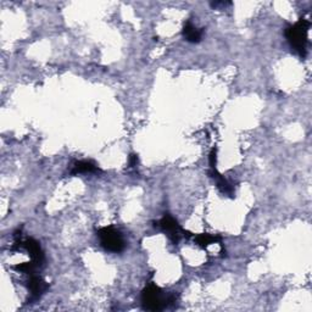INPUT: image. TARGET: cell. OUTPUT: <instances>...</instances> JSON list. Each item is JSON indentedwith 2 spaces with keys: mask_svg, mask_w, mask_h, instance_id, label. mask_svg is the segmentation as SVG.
<instances>
[{
  "mask_svg": "<svg viewBox=\"0 0 312 312\" xmlns=\"http://www.w3.org/2000/svg\"><path fill=\"white\" fill-rule=\"evenodd\" d=\"M176 300H177V295H164V292L155 284H150L142 292V304L145 310L161 311L176 303Z\"/></svg>",
  "mask_w": 312,
  "mask_h": 312,
  "instance_id": "obj_1",
  "label": "cell"
},
{
  "mask_svg": "<svg viewBox=\"0 0 312 312\" xmlns=\"http://www.w3.org/2000/svg\"><path fill=\"white\" fill-rule=\"evenodd\" d=\"M309 28H310V22L306 18H300L294 26H289L286 29V37L291 43L292 48L303 57H305L308 50L306 48H308Z\"/></svg>",
  "mask_w": 312,
  "mask_h": 312,
  "instance_id": "obj_2",
  "label": "cell"
},
{
  "mask_svg": "<svg viewBox=\"0 0 312 312\" xmlns=\"http://www.w3.org/2000/svg\"><path fill=\"white\" fill-rule=\"evenodd\" d=\"M98 237L100 239L101 247L111 253H121L125 249V240L120 232L114 227H104L98 231Z\"/></svg>",
  "mask_w": 312,
  "mask_h": 312,
  "instance_id": "obj_3",
  "label": "cell"
},
{
  "mask_svg": "<svg viewBox=\"0 0 312 312\" xmlns=\"http://www.w3.org/2000/svg\"><path fill=\"white\" fill-rule=\"evenodd\" d=\"M157 226H159L162 231L166 232L168 238L172 240L175 244H177V243L179 242V239H181L183 236L187 237V238H189L190 237L189 232L184 231V229L178 225L177 221L173 219V217H171L170 215H165V216L159 221Z\"/></svg>",
  "mask_w": 312,
  "mask_h": 312,
  "instance_id": "obj_4",
  "label": "cell"
},
{
  "mask_svg": "<svg viewBox=\"0 0 312 312\" xmlns=\"http://www.w3.org/2000/svg\"><path fill=\"white\" fill-rule=\"evenodd\" d=\"M16 244H17V247L24 248V249L28 251L32 261H34L35 264H38L39 266H42L43 262H44V254H43L42 249H40L39 243H38L37 240H34L32 238L26 239L24 242H20V240H17V242H16Z\"/></svg>",
  "mask_w": 312,
  "mask_h": 312,
  "instance_id": "obj_5",
  "label": "cell"
},
{
  "mask_svg": "<svg viewBox=\"0 0 312 312\" xmlns=\"http://www.w3.org/2000/svg\"><path fill=\"white\" fill-rule=\"evenodd\" d=\"M209 175L211 176L215 181H216V186L221 190V193H223V194H226V195H229L231 198L234 197V189H233V187H232V184L229 183L227 179L223 177L221 173H219V171H217L216 168H210Z\"/></svg>",
  "mask_w": 312,
  "mask_h": 312,
  "instance_id": "obj_6",
  "label": "cell"
},
{
  "mask_svg": "<svg viewBox=\"0 0 312 312\" xmlns=\"http://www.w3.org/2000/svg\"><path fill=\"white\" fill-rule=\"evenodd\" d=\"M28 289L31 291L33 297L39 298L40 295L48 289V284H46L39 276H35L34 273H33L28 281Z\"/></svg>",
  "mask_w": 312,
  "mask_h": 312,
  "instance_id": "obj_7",
  "label": "cell"
},
{
  "mask_svg": "<svg viewBox=\"0 0 312 312\" xmlns=\"http://www.w3.org/2000/svg\"><path fill=\"white\" fill-rule=\"evenodd\" d=\"M183 35L184 38L190 43H199L203 37V31L197 28L192 22L188 21L187 23H184L183 27Z\"/></svg>",
  "mask_w": 312,
  "mask_h": 312,
  "instance_id": "obj_8",
  "label": "cell"
},
{
  "mask_svg": "<svg viewBox=\"0 0 312 312\" xmlns=\"http://www.w3.org/2000/svg\"><path fill=\"white\" fill-rule=\"evenodd\" d=\"M99 167L92 161H78L74 164L72 175H77V173H87V172H99Z\"/></svg>",
  "mask_w": 312,
  "mask_h": 312,
  "instance_id": "obj_9",
  "label": "cell"
},
{
  "mask_svg": "<svg viewBox=\"0 0 312 312\" xmlns=\"http://www.w3.org/2000/svg\"><path fill=\"white\" fill-rule=\"evenodd\" d=\"M194 242H195V244L199 245V247L206 248V247H209L210 244H212V243L221 242V237L203 233V234H198V236L194 238Z\"/></svg>",
  "mask_w": 312,
  "mask_h": 312,
  "instance_id": "obj_10",
  "label": "cell"
},
{
  "mask_svg": "<svg viewBox=\"0 0 312 312\" xmlns=\"http://www.w3.org/2000/svg\"><path fill=\"white\" fill-rule=\"evenodd\" d=\"M39 267V265L35 264L34 261H31V262H23V264H20V265H16V266H13V269H15L16 271H20V272H23V273H28V275H33L34 273V271Z\"/></svg>",
  "mask_w": 312,
  "mask_h": 312,
  "instance_id": "obj_11",
  "label": "cell"
},
{
  "mask_svg": "<svg viewBox=\"0 0 312 312\" xmlns=\"http://www.w3.org/2000/svg\"><path fill=\"white\" fill-rule=\"evenodd\" d=\"M216 159H217V150L216 149H212L209 156L210 168H216Z\"/></svg>",
  "mask_w": 312,
  "mask_h": 312,
  "instance_id": "obj_12",
  "label": "cell"
},
{
  "mask_svg": "<svg viewBox=\"0 0 312 312\" xmlns=\"http://www.w3.org/2000/svg\"><path fill=\"white\" fill-rule=\"evenodd\" d=\"M137 164H138V156L131 155V157H129V166L134 167V166H137Z\"/></svg>",
  "mask_w": 312,
  "mask_h": 312,
  "instance_id": "obj_13",
  "label": "cell"
}]
</instances>
